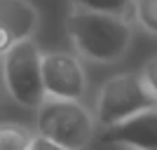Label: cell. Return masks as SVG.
<instances>
[{"instance_id": "cell-5", "label": "cell", "mask_w": 157, "mask_h": 150, "mask_svg": "<svg viewBox=\"0 0 157 150\" xmlns=\"http://www.w3.org/2000/svg\"><path fill=\"white\" fill-rule=\"evenodd\" d=\"M42 80L49 98L80 101L87 89V78L78 56L68 52L42 54Z\"/></svg>"}, {"instance_id": "cell-8", "label": "cell", "mask_w": 157, "mask_h": 150, "mask_svg": "<svg viewBox=\"0 0 157 150\" xmlns=\"http://www.w3.org/2000/svg\"><path fill=\"white\" fill-rule=\"evenodd\" d=\"M33 134L19 124H0V150H31Z\"/></svg>"}, {"instance_id": "cell-10", "label": "cell", "mask_w": 157, "mask_h": 150, "mask_svg": "<svg viewBox=\"0 0 157 150\" xmlns=\"http://www.w3.org/2000/svg\"><path fill=\"white\" fill-rule=\"evenodd\" d=\"M134 14L141 26L157 35V0H134Z\"/></svg>"}, {"instance_id": "cell-2", "label": "cell", "mask_w": 157, "mask_h": 150, "mask_svg": "<svg viewBox=\"0 0 157 150\" xmlns=\"http://www.w3.org/2000/svg\"><path fill=\"white\" fill-rule=\"evenodd\" d=\"M157 108V96L150 91L143 73H120L105 80L96 101V122L110 129L115 124Z\"/></svg>"}, {"instance_id": "cell-3", "label": "cell", "mask_w": 157, "mask_h": 150, "mask_svg": "<svg viewBox=\"0 0 157 150\" xmlns=\"http://www.w3.org/2000/svg\"><path fill=\"white\" fill-rule=\"evenodd\" d=\"M38 136H45L68 150H82L94 138V117L80 101L49 98L38 108Z\"/></svg>"}, {"instance_id": "cell-6", "label": "cell", "mask_w": 157, "mask_h": 150, "mask_svg": "<svg viewBox=\"0 0 157 150\" xmlns=\"http://www.w3.org/2000/svg\"><path fill=\"white\" fill-rule=\"evenodd\" d=\"M38 26V10L28 0H0V54H7L24 40H33Z\"/></svg>"}, {"instance_id": "cell-4", "label": "cell", "mask_w": 157, "mask_h": 150, "mask_svg": "<svg viewBox=\"0 0 157 150\" xmlns=\"http://www.w3.org/2000/svg\"><path fill=\"white\" fill-rule=\"evenodd\" d=\"M2 80L10 96L24 108H35L47 101L42 80V52L35 40H24L2 54Z\"/></svg>"}, {"instance_id": "cell-7", "label": "cell", "mask_w": 157, "mask_h": 150, "mask_svg": "<svg viewBox=\"0 0 157 150\" xmlns=\"http://www.w3.org/2000/svg\"><path fill=\"white\" fill-rule=\"evenodd\" d=\"M101 141L127 145L131 150H157V108L105 129Z\"/></svg>"}, {"instance_id": "cell-9", "label": "cell", "mask_w": 157, "mask_h": 150, "mask_svg": "<svg viewBox=\"0 0 157 150\" xmlns=\"http://www.w3.org/2000/svg\"><path fill=\"white\" fill-rule=\"evenodd\" d=\"M75 7L78 10H87V12L122 17V12L129 7V0H75Z\"/></svg>"}, {"instance_id": "cell-12", "label": "cell", "mask_w": 157, "mask_h": 150, "mask_svg": "<svg viewBox=\"0 0 157 150\" xmlns=\"http://www.w3.org/2000/svg\"><path fill=\"white\" fill-rule=\"evenodd\" d=\"M31 150H68V148H63V145H59V143H54V141H49V138L35 134L33 141H31Z\"/></svg>"}, {"instance_id": "cell-11", "label": "cell", "mask_w": 157, "mask_h": 150, "mask_svg": "<svg viewBox=\"0 0 157 150\" xmlns=\"http://www.w3.org/2000/svg\"><path fill=\"white\" fill-rule=\"evenodd\" d=\"M143 78L148 82V87H150V91L157 96V56L148 61V66L143 68Z\"/></svg>"}, {"instance_id": "cell-1", "label": "cell", "mask_w": 157, "mask_h": 150, "mask_svg": "<svg viewBox=\"0 0 157 150\" xmlns=\"http://www.w3.org/2000/svg\"><path fill=\"white\" fill-rule=\"evenodd\" d=\"M66 31L82 56L96 63H113L124 56L131 42V28L122 17L75 10L66 21Z\"/></svg>"}]
</instances>
